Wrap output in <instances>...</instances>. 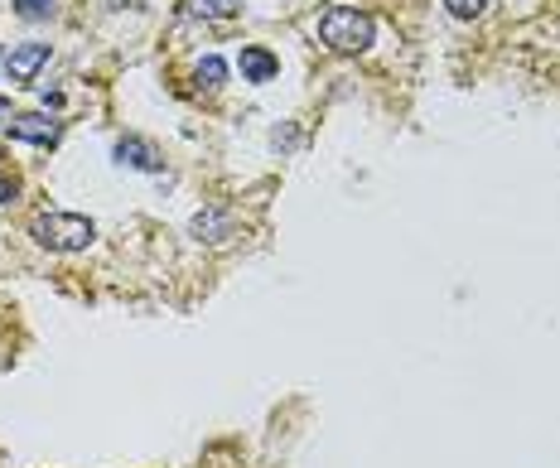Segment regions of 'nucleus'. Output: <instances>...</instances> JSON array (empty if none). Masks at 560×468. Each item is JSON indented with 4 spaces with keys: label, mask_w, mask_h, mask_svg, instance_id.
I'll use <instances>...</instances> for the list:
<instances>
[{
    "label": "nucleus",
    "mask_w": 560,
    "mask_h": 468,
    "mask_svg": "<svg viewBox=\"0 0 560 468\" xmlns=\"http://www.w3.org/2000/svg\"><path fill=\"white\" fill-rule=\"evenodd\" d=\"M227 227H232V222H227L223 213H203V218L194 222V232L203 242H227Z\"/></svg>",
    "instance_id": "nucleus-8"
},
{
    "label": "nucleus",
    "mask_w": 560,
    "mask_h": 468,
    "mask_svg": "<svg viewBox=\"0 0 560 468\" xmlns=\"http://www.w3.org/2000/svg\"><path fill=\"white\" fill-rule=\"evenodd\" d=\"M15 193H20V179L15 174H0V203H15Z\"/></svg>",
    "instance_id": "nucleus-12"
},
{
    "label": "nucleus",
    "mask_w": 560,
    "mask_h": 468,
    "mask_svg": "<svg viewBox=\"0 0 560 468\" xmlns=\"http://www.w3.org/2000/svg\"><path fill=\"white\" fill-rule=\"evenodd\" d=\"M116 160H121V165H136V169H160V155H155L145 140H136V136L116 140Z\"/></svg>",
    "instance_id": "nucleus-6"
},
{
    "label": "nucleus",
    "mask_w": 560,
    "mask_h": 468,
    "mask_svg": "<svg viewBox=\"0 0 560 468\" xmlns=\"http://www.w3.org/2000/svg\"><path fill=\"white\" fill-rule=\"evenodd\" d=\"M20 15L25 20H49L54 15V0H20Z\"/></svg>",
    "instance_id": "nucleus-10"
},
{
    "label": "nucleus",
    "mask_w": 560,
    "mask_h": 468,
    "mask_svg": "<svg viewBox=\"0 0 560 468\" xmlns=\"http://www.w3.org/2000/svg\"><path fill=\"white\" fill-rule=\"evenodd\" d=\"M319 39L334 54H363L372 44V15L358 10V5H329L324 20H319Z\"/></svg>",
    "instance_id": "nucleus-1"
},
{
    "label": "nucleus",
    "mask_w": 560,
    "mask_h": 468,
    "mask_svg": "<svg viewBox=\"0 0 560 468\" xmlns=\"http://www.w3.org/2000/svg\"><path fill=\"white\" fill-rule=\"evenodd\" d=\"M49 63V44H20L15 54H5V73L10 83H34V73Z\"/></svg>",
    "instance_id": "nucleus-3"
},
{
    "label": "nucleus",
    "mask_w": 560,
    "mask_h": 468,
    "mask_svg": "<svg viewBox=\"0 0 560 468\" xmlns=\"http://www.w3.org/2000/svg\"><path fill=\"white\" fill-rule=\"evenodd\" d=\"M280 73L276 54H266V49H242V78L247 83H271Z\"/></svg>",
    "instance_id": "nucleus-5"
},
{
    "label": "nucleus",
    "mask_w": 560,
    "mask_h": 468,
    "mask_svg": "<svg viewBox=\"0 0 560 468\" xmlns=\"http://www.w3.org/2000/svg\"><path fill=\"white\" fill-rule=\"evenodd\" d=\"M10 136L29 140V145H54L58 121L54 116H44V111H25V116H15V121H10Z\"/></svg>",
    "instance_id": "nucleus-4"
},
{
    "label": "nucleus",
    "mask_w": 560,
    "mask_h": 468,
    "mask_svg": "<svg viewBox=\"0 0 560 468\" xmlns=\"http://www.w3.org/2000/svg\"><path fill=\"white\" fill-rule=\"evenodd\" d=\"M194 78H198V87H208V92H213V87H223V78H227V63L223 58H198V68H194Z\"/></svg>",
    "instance_id": "nucleus-7"
},
{
    "label": "nucleus",
    "mask_w": 560,
    "mask_h": 468,
    "mask_svg": "<svg viewBox=\"0 0 560 468\" xmlns=\"http://www.w3.org/2000/svg\"><path fill=\"white\" fill-rule=\"evenodd\" d=\"M0 116H10V102H5V97H0Z\"/></svg>",
    "instance_id": "nucleus-13"
},
{
    "label": "nucleus",
    "mask_w": 560,
    "mask_h": 468,
    "mask_svg": "<svg viewBox=\"0 0 560 468\" xmlns=\"http://www.w3.org/2000/svg\"><path fill=\"white\" fill-rule=\"evenodd\" d=\"M0 63H5V58H0Z\"/></svg>",
    "instance_id": "nucleus-14"
},
{
    "label": "nucleus",
    "mask_w": 560,
    "mask_h": 468,
    "mask_svg": "<svg viewBox=\"0 0 560 468\" xmlns=\"http://www.w3.org/2000/svg\"><path fill=\"white\" fill-rule=\"evenodd\" d=\"M242 10V0H194V15H237Z\"/></svg>",
    "instance_id": "nucleus-9"
},
{
    "label": "nucleus",
    "mask_w": 560,
    "mask_h": 468,
    "mask_svg": "<svg viewBox=\"0 0 560 468\" xmlns=\"http://www.w3.org/2000/svg\"><path fill=\"white\" fill-rule=\"evenodd\" d=\"M445 5L454 10V15H464V20H469V15H478V10H483L488 0H445Z\"/></svg>",
    "instance_id": "nucleus-11"
},
{
    "label": "nucleus",
    "mask_w": 560,
    "mask_h": 468,
    "mask_svg": "<svg viewBox=\"0 0 560 468\" xmlns=\"http://www.w3.org/2000/svg\"><path fill=\"white\" fill-rule=\"evenodd\" d=\"M34 237H39V247L49 251H83L97 237V227L87 218H78V213H44L34 222Z\"/></svg>",
    "instance_id": "nucleus-2"
}]
</instances>
